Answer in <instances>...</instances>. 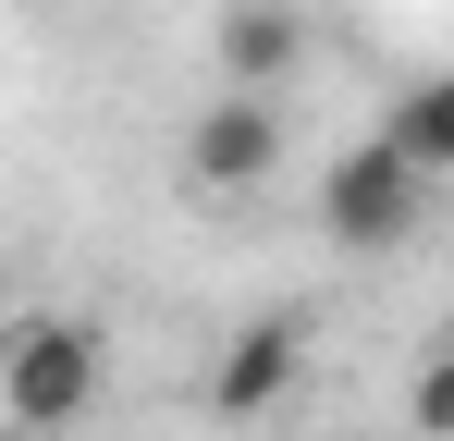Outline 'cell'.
<instances>
[{
	"mask_svg": "<svg viewBox=\"0 0 454 441\" xmlns=\"http://www.w3.org/2000/svg\"><path fill=\"white\" fill-rule=\"evenodd\" d=\"M380 135L405 147V159H418L430 184H454V62H430V74H418V86H405V98L380 111Z\"/></svg>",
	"mask_w": 454,
	"mask_h": 441,
	"instance_id": "8992f818",
	"label": "cell"
},
{
	"mask_svg": "<svg viewBox=\"0 0 454 441\" xmlns=\"http://www.w3.org/2000/svg\"><path fill=\"white\" fill-rule=\"evenodd\" d=\"M98 392H111L98 319H74V306L0 319V441H62V429H86Z\"/></svg>",
	"mask_w": 454,
	"mask_h": 441,
	"instance_id": "6da1fadb",
	"label": "cell"
},
{
	"mask_svg": "<svg viewBox=\"0 0 454 441\" xmlns=\"http://www.w3.org/2000/svg\"><path fill=\"white\" fill-rule=\"evenodd\" d=\"M405 429H418V441H454V344L418 368V392H405Z\"/></svg>",
	"mask_w": 454,
	"mask_h": 441,
	"instance_id": "52a82bcc",
	"label": "cell"
},
{
	"mask_svg": "<svg viewBox=\"0 0 454 441\" xmlns=\"http://www.w3.org/2000/svg\"><path fill=\"white\" fill-rule=\"evenodd\" d=\"M283 147H295L283 98H270V86H222V98L184 123V184H197V197H258V184L283 172Z\"/></svg>",
	"mask_w": 454,
	"mask_h": 441,
	"instance_id": "3957f363",
	"label": "cell"
},
{
	"mask_svg": "<svg viewBox=\"0 0 454 441\" xmlns=\"http://www.w3.org/2000/svg\"><path fill=\"white\" fill-rule=\"evenodd\" d=\"M418 209H430V172H418L393 135L344 147V159L319 172V233H332V245H356V258H393V245L418 233Z\"/></svg>",
	"mask_w": 454,
	"mask_h": 441,
	"instance_id": "7a4b0ae2",
	"label": "cell"
},
{
	"mask_svg": "<svg viewBox=\"0 0 454 441\" xmlns=\"http://www.w3.org/2000/svg\"><path fill=\"white\" fill-rule=\"evenodd\" d=\"M295 380H307V319H295V306H258V319L222 344V368H209V417L246 429V417L295 405Z\"/></svg>",
	"mask_w": 454,
	"mask_h": 441,
	"instance_id": "277c9868",
	"label": "cell"
},
{
	"mask_svg": "<svg viewBox=\"0 0 454 441\" xmlns=\"http://www.w3.org/2000/svg\"><path fill=\"white\" fill-rule=\"evenodd\" d=\"M307 74V12L295 0H222V86H295Z\"/></svg>",
	"mask_w": 454,
	"mask_h": 441,
	"instance_id": "5b68a950",
	"label": "cell"
}]
</instances>
